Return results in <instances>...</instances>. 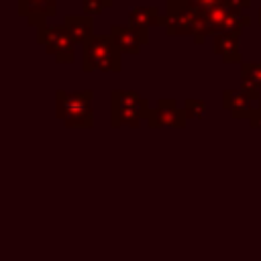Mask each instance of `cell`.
Segmentation results:
<instances>
[{"instance_id":"9c48e42d","label":"cell","mask_w":261,"mask_h":261,"mask_svg":"<svg viewBox=\"0 0 261 261\" xmlns=\"http://www.w3.org/2000/svg\"><path fill=\"white\" fill-rule=\"evenodd\" d=\"M222 106L237 120H243V118L249 120L251 114H253V110H255V102L241 88L239 90H224V94H222Z\"/></svg>"},{"instance_id":"ffe728a7","label":"cell","mask_w":261,"mask_h":261,"mask_svg":"<svg viewBox=\"0 0 261 261\" xmlns=\"http://www.w3.org/2000/svg\"><path fill=\"white\" fill-rule=\"evenodd\" d=\"M259 24H261V8H259Z\"/></svg>"},{"instance_id":"44dd1931","label":"cell","mask_w":261,"mask_h":261,"mask_svg":"<svg viewBox=\"0 0 261 261\" xmlns=\"http://www.w3.org/2000/svg\"><path fill=\"white\" fill-rule=\"evenodd\" d=\"M259 104H261V102H259Z\"/></svg>"},{"instance_id":"ac0fdd59","label":"cell","mask_w":261,"mask_h":261,"mask_svg":"<svg viewBox=\"0 0 261 261\" xmlns=\"http://www.w3.org/2000/svg\"><path fill=\"white\" fill-rule=\"evenodd\" d=\"M224 6L232 12H245L249 6H251V0H226Z\"/></svg>"},{"instance_id":"5bb4252c","label":"cell","mask_w":261,"mask_h":261,"mask_svg":"<svg viewBox=\"0 0 261 261\" xmlns=\"http://www.w3.org/2000/svg\"><path fill=\"white\" fill-rule=\"evenodd\" d=\"M241 80L253 82L255 86L261 88V63H257V61H243L241 63Z\"/></svg>"},{"instance_id":"8fae6325","label":"cell","mask_w":261,"mask_h":261,"mask_svg":"<svg viewBox=\"0 0 261 261\" xmlns=\"http://www.w3.org/2000/svg\"><path fill=\"white\" fill-rule=\"evenodd\" d=\"M63 27L71 35V39L82 47L94 37V18L88 14H67L63 18Z\"/></svg>"},{"instance_id":"277c9868","label":"cell","mask_w":261,"mask_h":261,"mask_svg":"<svg viewBox=\"0 0 261 261\" xmlns=\"http://www.w3.org/2000/svg\"><path fill=\"white\" fill-rule=\"evenodd\" d=\"M37 43H41L57 63H73L75 61V41L67 33L63 24L51 27L43 24L37 29Z\"/></svg>"},{"instance_id":"5b68a950","label":"cell","mask_w":261,"mask_h":261,"mask_svg":"<svg viewBox=\"0 0 261 261\" xmlns=\"http://www.w3.org/2000/svg\"><path fill=\"white\" fill-rule=\"evenodd\" d=\"M163 27L165 33L175 37V35H192L196 31V12L188 6L186 0H169L167 10L163 14Z\"/></svg>"},{"instance_id":"3957f363","label":"cell","mask_w":261,"mask_h":261,"mask_svg":"<svg viewBox=\"0 0 261 261\" xmlns=\"http://www.w3.org/2000/svg\"><path fill=\"white\" fill-rule=\"evenodd\" d=\"M120 55L122 53L110 35H94L84 45L82 69L86 73H92V71L118 73L122 69V57Z\"/></svg>"},{"instance_id":"7402d4cb","label":"cell","mask_w":261,"mask_h":261,"mask_svg":"<svg viewBox=\"0 0 261 261\" xmlns=\"http://www.w3.org/2000/svg\"><path fill=\"white\" fill-rule=\"evenodd\" d=\"M167 2H169V0H167Z\"/></svg>"},{"instance_id":"30bf717a","label":"cell","mask_w":261,"mask_h":261,"mask_svg":"<svg viewBox=\"0 0 261 261\" xmlns=\"http://www.w3.org/2000/svg\"><path fill=\"white\" fill-rule=\"evenodd\" d=\"M239 37L234 33H218L212 37V51L222 57L224 63H243L239 51Z\"/></svg>"},{"instance_id":"9a60e30c","label":"cell","mask_w":261,"mask_h":261,"mask_svg":"<svg viewBox=\"0 0 261 261\" xmlns=\"http://www.w3.org/2000/svg\"><path fill=\"white\" fill-rule=\"evenodd\" d=\"M110 4L112 0H82V14H88V16L102 14Z\"/></svg>"},{"instance_id":"e0dca14e","label":"cell","mask_w":261,"mask_h":261,"mask_svg":"<svg viewBox=\"0 0 261 261\" xmlns=\"http://www.w3.org/2000/svg\"><path fill=\"white\" fill-rule=\"evenodd\" d=\"M241 90L253 100V102H261V88L255 86L253 82H247V80H241Z\"/></svg>"},{"instance_id":"52a82bcc","label":"cell","mask_w":261,"mask_h":261,"mask_svg":"<svg viewBox=\"0 0 261 261\" xmlns=\"http://www.w3.org/2000/svg\"><path fill=\"white\" fill-rule=\"evenodd\" d=\"M110 37L114 39V43L120 49V53H130V55H139L141 47L149 43V31L135 29L130 24H126V27L112 24L110 27Z\"/></svg>"},{"instance_id":"7a4b0ae2","label":"cell","mask_w":261,"mask_h":261,"mask_svg":"<svg viewBox=\"0 0 261 261\" xmlns=\"http://www.w3.org/2000/svg\"><path fill=\"white\" fill-rule=\"evenodd\" d=\"M151 106L147 98H141L133 90H112L110 92V126H141L143 120H149Z\"/></svg>"},{"instance_id":"8992f818","label":"cell","mask_w":261,"mask_h":261,"mask_svg":"<svg viewBox=\"0 0 261 261\" xmlns=\"http://www.w3.org/2000/svg\"><path fill=\"white\" fill-rule=\"evenodd\" d=\"M188 122L184 108L173 100V98H161L153 106L147 124L151 128H163V126H173V128H184Z\"/></svg>"},{"instance_id":"4fadbf2b","label":"cell","mask_w":261,"mask_h":261,"mask_svg":"<svg viewBox=\"0 0 261 261\" xmlns=\"http://www.w3.org/2000/svg\"><path fill=\"white\" fill-rule=\"evenodd\" d=\"M184 112H186V118L188 120H202L206 116V102L200 100V98H186L184 100Z\"/></svg>"},{"instance_id":"7c38bea8","label":"cell","mask_w":261,"mask_h":261,"mask_svg":"<svg viewBox=\"0 0 261 261\" xmlns=\"http://www.w3.org/2000/svg\"><path fill=\"white\" fill-rule=\"evenodd\" d=\"M128 24L145 31L151 27H163V14H159L157 6H135L128 12Z\"/></svg>"},{"instance_id":"d6986e66","label":"cell","mask_w":261,"mask_h":261,"mask_svg":"<svg viewBox=\"0 0 261 261\" xmlns=\"http://www.w3.org/2000/svg\"><path fill=\"white\" fill-rule=\"evenodd\" d=\"M249 124H251V128H261V104L255 106V110L249 118Z\"/></svg>"},{"instance_id":"6da1fadb","label":"cell","mask_w":261,"mask_h":261,"mask_svg":"<svg viewBox=\"0 0 261 261\" xmlns=\"http://www.w3.org/2000/svg\"><path fill=\"white\" fill-rule=\"evenodd\" d=\"M92 90L80 92H63L55 94V116L67 128H92L94 126V110H92Z\"/></svg>"},{"instance_id":"ba28073f","label":"cell","mask_w":261,"mask_h":261,"mask_svg":"<svg viewBox=\"0 0 261 261\" xmlns=\"http://www.w3.org/2000/svg\"><path fill=\"white\" fill-rule=\"evenodd\" d=\"M57 0H18V14L27 18V22L33 27H43L49 16H55Z\"/></svg>"},{"instance_id":"2e32d148","label":"cell","mask_w":261,"mask_h":261,"mask_svg":"<svg viewBox=\"0 0 261 261\" xmlns=\"http://www.w3.org/2000/svg\"><path fill=\"white\" fill-rule=\"evenodd\" d=\"M188 6L194 10V12H204V10H210L214 6H220L224 4L226 0H186Z\"/></svg>"}]
</instances>
